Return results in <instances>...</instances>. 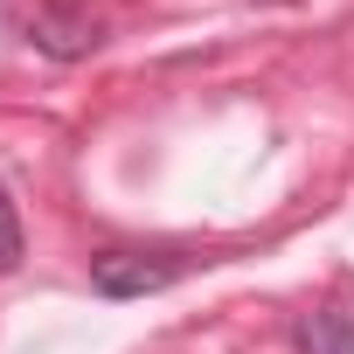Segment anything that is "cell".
Masks as SVG:
<instances>
[{
  "label": "cell",
  "mask_w": 354,
  "mask_h": 354,
  "mask_svg": "<svg viewBox=\"0 0 354 354\" xmlns=\"http://www.w3.org/2000/svg\"><path fill=\"white\" fill-rule=\"evenodd\" d=\"M174 278H188L181 250H97L91 257V285L104 299H146V292H167Z\"/></svg>",
  "instance_id": "obj_1"
},
{
  "label": "cell",
  "mask_w": 354,
  "mask_h": 354,
  "mask_svg": "<svg viewBox=\"0 0 354 354\" xmlns=\"http://www.w3.org/2000/svg\"><path fill=\"white\" fill-rule=\"evenodd\" d=\"M28 42H35L42 56H56V63H77V56H91V49L104 42V28H97L84 8H63V0H56V8H42V15L28 21Z\"/></svg>",
  "instance_id": "obj_2"
},
{
  "label": "cell",
  "mask_w": 354,
  "mask_h": 354,
  "mask_svg": "<svg viewBox=\"0 0 354 354\" xmlns=\"http://www.w3.org/2000/svg\"><path fill=\"white\" fill-rule=\"evenodd\" d=\"M299 354H354V313L313 306V313L299 319Z\"/></svg>",
  "instance_id": "obj_3"
},
{
  "label": "cell",
  "mask_w": 354,
  "mask_h": 354,
  "mask_svg": "<svg viewBox=\"0 0 354 354\" xmlns=\"http://www.w3.org/2000/svg\"><path fill=\"white\" fill-rule=\"evenodd\" d=\"M21 250H28V236H21V209H15L8 181H0V271H15V264H21Z\"/></svg>",
  "instance_id": "obj_4"
}]
</instances>
